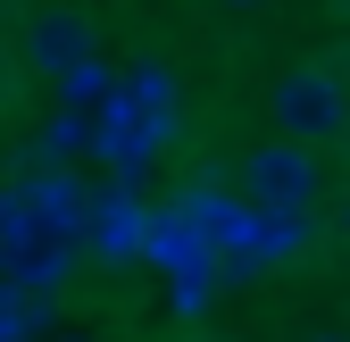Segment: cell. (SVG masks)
I'll use <instances>...</instances> for the list:
<instances>
[{"label":"cell","mask_w":350,"mask_h":342,"mask_svg":"<svg viewBox=\"0 0 350 342\" xmlns=\"http://www.w3.org/2000/svg\"><path fill=\"white\" fill-rule=\"evenodd\" d=\"M267 117H275V134H284V142L325 150V142L350 134V92H342V75H334V67L300 59V67H284V75L267 83Z\"/></svg>","instance_id":"1"},{"label":"cell","mask_w":350,"mask_h":342,"mask_svg":"<svg viewBox=\"0 0 350 342\" xmlns=\"http://www.w3.org/2000/svg\"><path fill=\"white\" fill-rule=\"evenodd\" d=\"M317 192H325V176H317V150L309 142H258L250 159H242V209H258V218H309L317 209Z\"/></svg>","instance_id":"2"},{"label":"cell","mask_w":350,"mask_h":342,"mask_svg":"<svg viewBox=\"0 0 350 342\" xmlns=\"http://www.w3.org/2000/svg\"><path fill=\"white\" fill-rule=\"evenodd\" d=\"M159 142H167V125H159V117H142V109H125L117 92H109L92 117H83V150H92L117 184H134L142 167L159 159Z\"/></svg>","instance_id":"3"},{"label":"cell","mask_w":350,"mask_h":342,"mask_svg":"<svg viewBox=\"0 0 350 342\" xmlns=\"http://www.w3.org/2000/svg\"><path fill=\"white\" fill-rule=\"evenodd\" d=\"M17 51H25L33 75H67L75 59H92V17H83L75 0H51V9L25 17V42H17Z\"/></svg>","instance_id":"4"},{"label":"cell","mask_w":350,"mask_h":342,"mask_svg":"<svg viewBox=\"0 0 350 342\" xmlns=\"http://www.w3.org/2000/svg\"><path fill=\"white\" fill-rule=\"evenodd\" d=\"M83 192L67 167H33V176L17 184V209H25V234H59V242H75L83 234Z\"/></svg>","instance_id":"5"},{"label":"cell","mask_w":350,"mask_h":342,"mask_svg":"<svg viewBox=\"0 0 350 342\" xmlns=\"http://www.w3.org/2000/svg\"><path fill=\"white\" fill-rule=\"evenodd\" d=\"M67 276H75V242H59V234H25L9 259H0V284H9V292H25L33 309H42V301H59V292H67Z\"/></svg>","instance_id":"6"},{"label":"cell","mask_w":350,"mask_h":342,"mask_svg":"<svg viewBox=\"0 0 350 342\" xmlns=\"http://www.w3.org/2000/svg\"><path fill=\"white\" fill-rule=\"evenodd\" d=\"M150 226H142V200H134V184H109V192H92L83 200V242L100 250V259H125Z\"/></svg>","instance_id":"7"},{"label":"cell","mask_w":350,"mask_h":342,"mask_svg":"<svg viewBox=\"0 0 350 342\" xmlns=\"http://www.w3.org/2000/svg\"><path fill=\"white\" fill-rule=\"evenodd\" d=\"M51 83H59V109H83V117H92V109L117 92V67L92 51V59H75V67H67V75H51Z\"/></svg>","instance_id":"8"},{"label":"cell","mask_w":350,"mask_h":342,"mask_svg":"<svg viewBox=\"0 0 350 342\" xmlns=\"http://www.w3.org/2000/svg\"><path fill=\"white\" fill-rule=\"evenodd\" d=\"M75 150H83V109H59V117L33 134V167H67Z\"/></svg>","instance_id":"9"},{"label":"cell","mask_w":350,"mask_h":342,"mask_svg":"<svg viewBox=\"0 0 350 342\" xmlns=\"http://www.w3.org/2000/svg\"><path fill=\"white\" fill-rule=\"evenodd\" d=\"M33 317H42V309L25 301V292H9V284H0V342H25V334H33Z\"/></svg>","instance_id":"10"},{"label":"cell","mask_w":350,"mask_h":342,"mask_svg":"<svg viewBox=\"0 0 350 342\" xmlns=\"http://www.w3.org/2000/svg\"><path fill=\"white\" fill-rule=\"evenodd\" d=\"M25 242V209H17V192H0V259Z\"/></svg>","instance_id":"11"},{"label":"cell","mask_w":350,"mask_h":342,"mask_svg":"<svg viewBox=\"0 0 350 342\" xmlns=\"http://www.w3.org/2000/svg\"><path fill=\"white\" fill-rule=\"evenodd\" d=\"M226 9H258V0H226Z\"/></svg>","instance_id":"12"},{"label":"cell","mask_w":350,"mask_h":342,"mask_svg":"<svg viewBox=\"0 0 350 342\" xmlns=\"http://www.w3.org/2000/svg\"><path fill=\"white\" fill-rule=\"evenodd\" d=\"M317 342H350V334H317Z\"/></svg>","instance_id":"13"},{"label":"cell","mask_w":350,"mask_h":342,"mask_svg":"<svg viewBox=\"0 0 350 342\" xmlns=\"http://www.w3.org/2000/svg\"><path fill=\"white\" fill-rule=\"evenodd\" d=\"M342 226H350V209H342Z\"/></svg>","instance_id":"14"}]
</instances>
